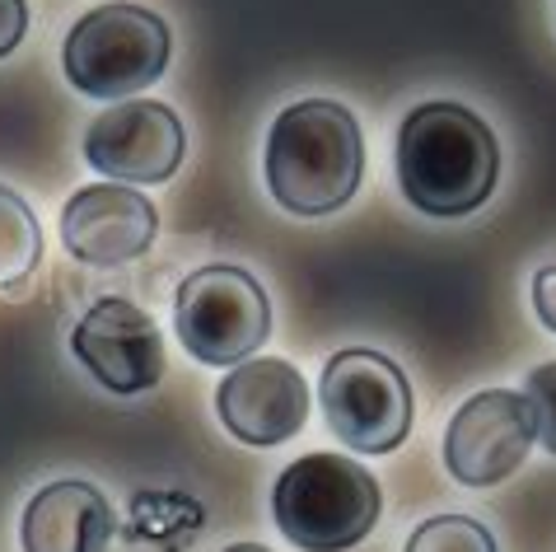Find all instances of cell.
I'll list each match as a JSON object with an SVG mask.
<instances>
[{
  "instance_id": "obj_17",
  "label": "cell",
  "mask_w": 556,
  "mask_h": 552,
  "mask_svg": "<svg viewBox=\"0 0 556 552\" xmlns=\"http://www.w3.org/2000/svg\"><path fill=\"white\" fill-rule=\"evenodd\" d=\"M533 310L543 318V328L556 333V263L533 276Z\"/></svg>"
},
{
  "instance_id": "obj_15",
  "label": "cell",
  "mask_w": 556,
  "mask_h": 552,
  "mask_svg": "<svg viewBox=\"0 0 556 552\" xmlns=\"http://www.w3.org/2000/svg\"><path fill=\"white\" fill-rule=\"evenodd\" d=\"M533 403V422H538V440H543V450L556 454V361L538 365V371L529 375V385H523Z\"/></svg>"
},
{
  "instance_id": "obj_3",
  "label": "cell",
  "mask_w": 556,
  "mask_h": 552,
  "mask_svg": "<svg viewBox=\"0 0 556 552\" xmlns=\"http://www.w3.org/2000/svg\"><path fill=\"white\" fill-rule=\"evenodd\" d=\"M271 515L276 529L304 552H346L375 529L379 482L346 454L314 450L276 478Z\"/></svg>"
},
{
  "instance_id": "obj_12",
  "label": "cell",
  "mask_w": 556,
  "mask_h": 552,
  "mask_svg": "<svg viewBox=\"0 0 556 552\" xmlns=\"http://www.w3.org/2000/svg\"><path fill=\"white\" fill-rule=\"evenodd\" d=\"M113 505L89 482H52L24 505V552H108L113 543Z\"/></svg>"
},
{
  "instance_id": "obj_18",
  "label": "cell",
  "mask_w": 556,
  "mask_h": 552,
  "mask_svg": "<svg viewBox=\"0 0 556 552\" xmlns=\"http://www.w3.org/2000/svg\"><path fill=\"white\" fill-rule=\"evenodd\" d=\"M225 552H271V548H262V543H235V548H225Z\"/></svg>"
},
{
  "instance_id": "obj_2",
  "label": "cell",
  "mask_w": 556,
  "mask_h": 552,
  "mask_svg": "<svg viewBox=\"0 0 556 552\" xmlns=\"http://www.w3.org/2000/svg\"><path fill=\"white\" fill-rule=\"evenodd\" d=\"M365 174V141L351 109L304 99L276 117L267 136V188L290 216L342 211Z\"/></svg>"
},
{
  "instance_id": "obj_6",
  "label": "cell",
  "mask_w": 556,
  "mask_h": 552,
  "mask_svg": "<svg viewBox=\"0 0 556 552\" xmlns=\"http://www.w3.org/2000/svg\"><path fill=\"white\" fill-rule=\"evenodd\" d=\"M174 328L188 356L202 365H239L271 337V304L257 276L215 263L182 276L174 300Z\"/></svg>"
},
{
  "instance_id": "obj_13",
  "label": "cell",
  "mask_w": 556,
  "mask_h": 552,
  "mask_svg": "<svg viewBox=\"0 0 556 552\" xmlns=\"http://www.w3.org/2000/svg\"><path fill=\"white\" fill-rule=\"evenodd\" d=\"M42 258V229L20 192L0 188V286H20Z\"/></svg>"
},
{
  "instance_id": "obj_5",
  "label": "cell",
  "mask_w": 556,
  "mask_h": 552,
  "mask_svg": "<svg viewBox=\"0 0 556 552\" xmlns=\"http://www.w3.org/2000/svg\"><path fill=\"white\" fill-rule=\"evenodd\" d=\"M318 403L332 436L361 454H389L412 431L407 375L369 347H346L323 365Z\"/></svg>"
},
{
  "instance_id": "obj_14",
  "label": "cell",
  "mask_w": 556,
  "mask_h": 552,
  "mask_svg": "<svg viewBox=\"0 0 556 552\" xmlns=\"http://www.w3.org/2000/svg\"><path fill=\"white\" fill-rule=\"evenodd\" d=\"M403 552H496V539L468 515H435L412 529Z\"/></svg>"
},
{
  "instance_id": "obj_10",
  "label": "cell",
  "mask_w": 556,
  "mask_h": 552,
  "mask_svg": "<svg viewBox=\"0 0 556 552\" xmlns=\"http://www.w3.org/2000/svg\"><path fill=\"white\" fill-rule=\"evenodd\" d=\"M215 412H220L225 431L235 440L271 450V444L304 431L308 385L290 361H276V356L253 361L249 356L225 375L220 389H215Z\"/></svg>"
},
{
  "instance_id": "obj_1",
  "label": "cell",
  "mask_w": 556,
  "mask_h": 552,
  "mask_svg": "<svg viewBox=\"0 0 556 552\" xmlns=\"http://www.w3.org/2000/svg\"><path fill=\"white\" fill-rule=\"evenodd\" d=\"M501 174L496 136L463 103H421L397 131V183L426 216L454 221L491 197Z\"/></svg>"
},
{
  "instance_id": "obj_7",
  "label": "cell",
  "mask_w": 556,
  "mask_h": 552,
  "mask_svg": "<svg viewBox=\"0 0 556 552\" xmlns=\"http://www.w3.org/2000/svg\"><path fill=\"white\" fill-rule=\"evenodd\" d=\"M538 440L533 403L515 389L472 393L444 431V464L463 487H496L529 459Z\"/></svg>"
},
{
  "instance_id": "obj_16",
  "label": "cell",
  "mask_w": 556,
  "mask_h": 552,
  "mask_svg": "<svg viewBox=\"0 0 556 552\" xmlns=\"http://www.w3.org/2000/svg\"><path fill=\"white\" fill-rule=\"evenodd\" d=\"M28 28V5L24 0H0V57H10L24 42Z\"/></svg>"
},
{
  "instance_id": "obj_4",
  "label": "cell",
  "mask_w": 556,
  "mask_h": 552,
  "mask_svg": "<svg viewBox=\"0 0 556 552\" xmlns=\"http://www.w3.org/2000/svg\"><path fill=\"white\" fill-rule=\"evenodd\" d=\"M168 66V24L131 0L89 10L66 34V80L89 99H127Z\"/></svg>"
},
{
  "instance_id": "obj_9",
  "label": "cell",
  "mask_w": 556,
  "mask_h": 552,
  "mask_svg": "<svg viewBox=\"0 0 556 552\" xmlns=\"http://www.w3.org/2000/svg\"><path fill=\"white\" fill-rule=\"evenodd\" d=\"M71 351L108 393L136 398L164 379V337L146 310L108 296L71 333Z\"/></svg>"
},
{
  "instance_id": "obj_11",
  "label": "cell",
  "mask_w": 556,
  "mask_h": 552,
  "mask_svg": "<svg viewBox=\"0 0 556 552\" xmlns=\"http://www.w3.org/2000/svg\"><path fill=\"white\" fill-rule=\"evenodd\" d=\"M154 235H160V216L154 202L141 197L127 183H94L80 188L61 211V239L75 263L89 267H117L131 258L150 253Z\"/></svg>"
},
{
  "instance_id": "obj_8",
  "label": "cell",
  "mask_w": 556,
  "mask_h": 552,
  "mask_svg": "<svg viewBox=\"0 0 556 552\" xmlns=\"http://www.w3.org/2000/svg\"><path fill=\"white\" fill-rule=\"evenodd\" d=\"M188 150L178 113L154 99H127L99 113L85 131V160L113 183H168Z\"/></svg>"
}]
</instances>
